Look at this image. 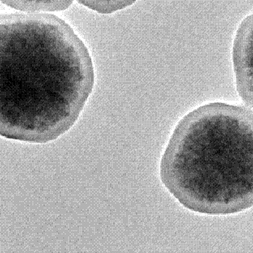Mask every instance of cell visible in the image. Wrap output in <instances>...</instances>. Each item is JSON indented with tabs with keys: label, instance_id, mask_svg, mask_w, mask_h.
Segmentation results:
<instances>
[{
	"label": "cell",
	"instance_id": "obj_1",
	"mask_svg": "<svg viewBox=\"0 0 253 253\" xmlns=\"http://www.w3.org/2000/svg\"><path fill=\"white\" fill-rule=\"evenodd\" d=\"M94 84L90 53L63 19L0 14V136L56 140L77 123Z\"/></svg>",
	"mask_w": 253,
	"mask_h": 253
},
{
	"label": "cell",
	"instance_id": "obj_3",
	"mask_svg": "<svg viewBox=\"0 0 253 253\" xmlns=\"http://www.w3.org/2000/svg\"><path fill=\"white\" fill-rule=\"evenodd\" d=\"M232 58L238 93L253 109V14L244 18L238 28Z\"/></svg>",
	"mask_w": 253,
	"mask_h": 253
},
{
	"label": "cell",
	"instance_id": "obj_2",
	"mask_svg": "<svg viewBox=\"0 0 253 253\" xmlns=\"http://www.w3.org/2000/svg\"><path fill=\"white\" fill-rule=\"evenodd\" d=\"M163 185L185 208L209 215L253 207V112L212 102L178 123L160 163Z\"/></svg>",
	"mask_w": 253,
	"mask_h": 253
},
{
	"label": "cell",
	"instance_id": "obj_4",
	"mask_svg": "<svg viewBox=\"0 0 253 253\" xmlns=\"http://www.w3.org/2000/svg\"><path fill=\"white\" fill-rule=\"evenodd\" d=\"M2 4L23 13H45L63 11L72 6L73 1H2Z\"/></svg>",
	"mask_w": 253,
	"mask_h": 253
},
{
	"label": "cell",
	"instance_id": "obj_5",
	"mask_svg": "<svg viewBox=\"0 0 253 253\" xmlns=\"http://www.w3.org/2000/svg\"><path fill=\"white\" fill-rule=\"evenodd\" d=\"M78 2L99 13L111 14L134 4L135 1H78Z\"/></svg>",
	"mask_w": 253,
	"mask_h": 253
}]
</instances>
